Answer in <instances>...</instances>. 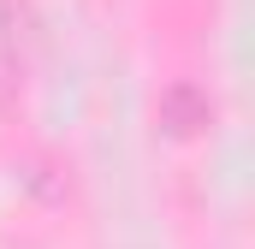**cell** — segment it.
Returning <instances> with one entry per match:
<instances>
[{
  "label": "cell",
  "instance_id": "cell-1",
  "mask_svg": "<svg viewBox=\"0 0 255 249\" xmlns=\"http://www.w3.org/2000/svg\"><path fill=\"white\" fill-rule=\"evenodd\" d=\"M208 113H214V107H208V95H202L196 83H172V89L160 95V124H166L172 136H190L196 124H208Z\"/></svg>",
  "mask_w": 255,
  "mask_h": 249
}]
</instances>
